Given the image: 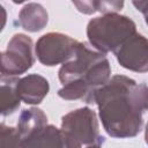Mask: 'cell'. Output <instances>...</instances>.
I'll return each mask as SVG.
<instances>
[{
  "instance_id": "cell-1",
  "label": "cell",
  "mask_w": 148,
  "mask_h": 148,
  "mask_svg": "<svg viewBox=\"0 0 148 148\" xmlns=\"http://www.w3.org/2000/svg\"><path fill=\"white\" fill-rule=\"evenodd\" d=\"M94 101L98 103L101 118L110 135L133 136L140 131L143 110L148 109V88L125 76H114L95 91Z\"/></svg>"
},
{
  "instance_id": "cell-2",
  "label": "cell",
  "mask_w": 148,
  "mask_h": 148,
  "mask_svg": "<svg viewBox=\"0 0 148 148\" xmlns=\"http://www.w3.org/2000/svg\"><path fill=\"white\" fill-rule=\"evenodd\" d=\"M110 74L108 60L99 53L92 52L84 44H80L74 60L64 65L59 77L65 86L59 95L64 98H84L89 88L103 84Z\"/></svg>"
},
{
  "instance_id": "cell-3",
  "label": "cell",
  "mask_w": 148,
  "mask_h": 148,
  "mask_svg": "<svg viewBox=\"0 0 148 148\" xmlns=\"http://www.w3.org/2000/svg\"><path fill=\"white\" fill-rule=\"evenodd\" d=\"M135 31V24L127 17L108 14L91 20L88 24V37L101 51H117Z\"/></svg>"
},
{
  "instance_id": "cell-4",
  "label": "cell",
  "mask_w": 148,
  "mask_h": 148,
  "mask_svg": "<svg viewBox=\"0 0 148 148\" xmlns=\"http://www.w3.org/2000/svg\"><path fill=\"white\" fill-rule=\"evenodd\" d=\"M79 46L80 43L69 38L68 36L49 34L38 40L36 52L43 64L52 66L75 56Z\"/></svg>"
},
{
  "instance_id": "cell-5",
  "label": "cell",
  "mask_w": 148,
  "mask_h": 148,
  "mask_svg": "<svg viewBox=\"0 0 148 148\" xmlns=\"http://www.w3.org/2000/svg\"><path fill=\"white\" fill-rule=\"evenodd\" d=\"M114 52L124 67L136 72L148 71V40L143 36L134 35L130 37Z\"/></svg>"
},
{
  "instance_id": "cell-6",
  "label": "cell",
  "mask_w": 148,
  "mask_h": 148,
  "mask_svg": "<svg viewBox=\"0 0 148 148\" xmlns=\"http://www.w3.org/2000/svg\"><path fill=\"white\" fill-rule=\"evenodd\" d=\"M62 128L74 139L83 143L92 142L97 135L95 114L89 109H81L64 117Z\"/></svg>"
},
{
  "instance_id": "cell-7",
  "label": "cell",
  "mask_w": 148,
  "mask_h": 148,
  "mask_svg": "<svg viewBox=\"0 0 148 148\" xmlns=\"http://www.w3.org/2000/svg\"><path fill=\"white\" fill-rule=\"evenodd\" d=\"M9 73L17 74L24 72L32 64L31 40L23 35H16L8 44Z\"/></svg>"
},
{
  "instance_id": "cell-8",
  "label": "cell",
  "mask_w": 148,
  "mask_h": 148,
  "mask_svg": "<svg viewBox=\"0 0 148 148\" xmlns=\"http://www.w3.org/2000/svg\"><path fill=\"white\" fill-rule=\"evenodd\" d=\"M17 96L20 95L22 99L25 101V103L32 104V103H39L42 98L47 94L49 84L47 81L44 80L40 76L31 75L27 76L23 80L17 81Z\"/></svg>"
},
{
  "instance_id": "cell-9",
  "label": "cell",
  "mask_w": 148,
  "mask_h": 148,
  "mask_svg": "<svg viewBox=\"0 0 148 148\" xmlns=\"http://www.w3.org/2000/svg\"><path fill=\"white\" fill-rule=\"evenodd\" d=\"M133 5L138 8V10H140V12H142L143 13V15H145V17H146V22H147V24H148V1H134L133 2Z\"/></svg>"
},
{
  "instance_id": "cell-10",
  "label": "cell",
  "mask_w": 148,
  "mask_h": 148,
  "mask_svg": "<svg viewBox=\"0 0 148 148\" xmlns=\"http://www.w3.org/2000/svg\"><path fill=\"white\" fill-rule=\"evenodd\" d=\"M146 141L148 143V125H147V131H146Z\"/></svg>"
},
{
  "instance_id": "cell-11",
  "label": "cell",
  "mask_w": 148,
  "mask_h": 148,
  "mask_svg": "<svg viewBox=\"0 0 148 148\" xmlns=\"http://www.w3.org/2000/svg\"><path fill=\"white\" fill-rule=\"evenodd\" d=\"M90 148H92V147H90ZM94 148H96V147H94Z\"/></svg>"
}]
</instances>
